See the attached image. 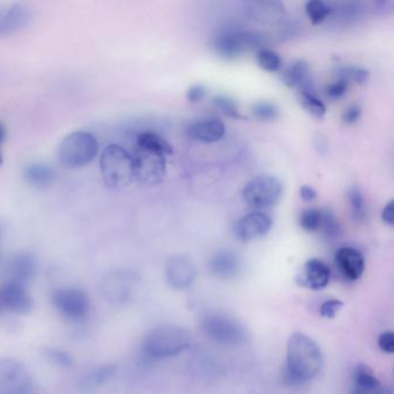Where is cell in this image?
Returning a JSON list of instances; mask_svg holds the SVG:
<instances>
[{
  "instance_id": "6da1fadb",
  "label": "cell",
  "mask_w": 394,
  "mask_h": 394,
  "mask_svg": "<svg viewBox=\"0 0 394 394\" xmlns=\"http://www.w3.org/2000/svg\"><path fill=\"white\" fill-rule=\"evenodd\" d=\"M323 364V353L315 340L306 334H293L288 340L287 364L284 368V382L287 385H301L315 378Z\"/></svg>"
},
{
  "instance_id": "7a4b0ae2",
  "label": "cell",
  "mask_w": 394,
  "mask_h": 394,
  "mask_svg": "<svg viewBox=\"0 0 394 394\" xmlns=\"http://www.w3.org/2000/svg\"><path fill=\"white\" fill-rule=\"evenodd\" d=\"M192 343L190 331L177 325L155 327L147 334L144 341L145 354L150 358H168L187 351Z\"/></svg>"
},
{
  "instance_id": "3957f363",
  "label": "cell",
  "mask_w": 394,
  "mask_h": 394,
  "mask_svg": "<svg viewBox=\"0 0 394 394\" xmlns=\"http://www.w3.org/2000/svg\"><path fill=\"white\" fill-rule=\"evenodd\" d=\"M100 169L102 180L109 189H124L135 180L131 153L118 144L108 145L104 148Z\"/></svg>"
},
{
  "instance_id": "277c9868",
  "label": "cell",
  "mask_w": 394,
  "mask_h": 394,
  "mask_svg": "<svg viewBox=\"0 0 394 394\" xmlns=\"http://www.w3.org/2000/svg\"><path fill=\"white\" fill-rule=\"evenodd\" d=\"M98 150L100 145L93 133L74 131L66 135L59 144V162L66 168H83L92 162L98 155Z\"/></svg>"
},
{
  "instance_id": "5b68a950",
  "label": "cell",
  "mask_w": 394,
  "mask_h": 394,
  "mask_svg": "<svg viewBox=\"0 0 394 394\" xmlns=\"http://www.w3.org/2000/svg\"><path fill=\"white\" fill-rule=\"evenodd\" d=\"M284 195V184L273 175H258L242 190L245 205L254 209H266L276 205Z\"/></svg>"
},
{
  "instance_id": "8992f818",
  "label": "cell",
  "mask_w": 394,
  "mask_h": 394,
  "mask_svg": "<svg viewBox=\"0 0 394 394\" xmlns=\"http://www.w3.org/2000/svg\"><path fill=\"white\" fill-rule=\"evenodd\" d=\"M202 330L212 341L223 346H239L248 339L245 327L237 319L220 312L204 316Z\"/></svg>"
},
{
  "instance_id": "52a82bcc",
  "label": "cell",
  "mask_w": 394,
  "mask_h": 394,
  "mask_svg": "<svg viewBox=\"0 0 394 394\" xmlns=\"http://www.w3.org/2000/svg\"><path fill=\"white\" fill-rule=\"evenodd\" d=\"M139 276L129 269H115L104 275L101 282L102 296L113 306H123L131 301Z\"/></svg>"
},
{
  "instance_id": "ba28073f",
  "label": "cell",
  "mask_w": 394,
  "mask_h": 394,
  "mask_svg": "<svg viewBox=\"0 0 394 394\" xmlns=\"http://www.w3.org/2000/svg\"><path fill=\"white\" fill-rule=\"evenodd\" d=\"M135 180L145 187H154L165 180L167 174V157L153 150L137 147L131 154Z\"/></svg>"
},
{
  "instance_id": "9c48e42d",
  "label": "cell",
  "mask_w": 394,
  "mask_h": 394,
  "mask_svg": "<svg viewBox=\"0 0 394 394\" xmlns=\"http://www.w3.org/2000/svg\"><path fill=\"white\" fill-rule=\"evenodd\" d=\"M34 380L25 364L16 358H0V394H31Z\"/></svg>"
},
{
  "instance_id": "30bf717a",
  "label": "cell",
  "mask_w": 394,
  "mask_h": 394,
  "mask_svg": "<svg viewBox=\"0 0 394 394\" xmlns=\"http://www.w3.org/2000/svg\"><path fill=\"white\" fill-rule=\"evenodd\" d=\"M260 44L261 42L257 34L229 31H224L215 38L214 49L223 58L232 59L249 50L258 49L259 51L263 49L260 48Z\"/></svg>"
},
{
  "instance_id": "8fae6325",
  "label": "cell",
  "mask_w": 394,
  "mask_h": 394,
  "mask_svg": "<svg viewBox=\"0 0 394 394\" xmlns=\"http://www.w3.org/2000/svg\"><path fill=\"white\" fill-rule=\"evenodd\" d=\"M52 303L61 315L70 319H81L89 310L87 294L74 287L59 288L53 291Z\"/></svg>"
},
{
  "instance_id": "7c38bea8",
  "label": "cell",
  "mask_w": 394,
  "mask_h": 394,
  "mask_svg": "<svg viewBox=\"0 0 394 394\" xmlns=\"http://www.w3.org/2000/svg\"><path fill=\"white\" fill-rule=\"evenodd\" d=\"M37 272L36 258L29 252H18L5 261L3 273L6 282L27 287L34 280Z\"/></svg>"
},
{
  "instance_id": "4fadbf2b",
  "label": "cell",
  "mask_w": 394,
  "mask_h": 394,
  "mask_svg": "<svg viewBox=\"0 0 394 394\" xmlns=\"http://www.w3.org/2000/svg\"><path fill=\"white\" fill-rule=\"evenodd\" d=\"M273 226L272 217L264 212H251L236 221L234 234L241 241L248 242L263 237Z\"/></svg>"
},
{
  "instance_id": "5bb4252c",
  "label": "cell",
  "mask_w": 394,
  "mask_h": 394,
  "mask_svg": "<svg viewBox=\"0 0 394 394\" xmlns=\"http://www.w3.org/2000/svg\"><path fill=\"white\" fill-rule=\"evenodd\" d=\"M165 276L168 284L175 289H187L196 280V266L192 259L185 254H177L168 260Z\"/></svg>"
},
{
  "instance_id": "9a60e30c",
  "label": "cell",
  "mask_w": 394,
  "mask_h": 394,
  "mask_svg": "<svg viewBox=\"0 0 394 394\" xmlns=\"http://www.w3.org/2000/svg\"><path fill=\"white\" fill-rule=\"evenodd\" d=\"M33 13L21 4L0 9V37L11 36L31 25Z\"/></svg>"
},
{
  "instance_id": "2e32d148",
  "label": "cell",
  "mask_w": 394,
  "mask_h": 394,
  "mask_svg": "<svg viewBox=\"0 0 394 394\" xmlns=\"http://www.w3.org/2000/svg\"><path fill=\"white\" fill-rule=\"evenodd\" d=\"M331 269L323 260L310 259L304 264L300 274L297 276V282L302 287L311 291H321L330 284Z\"/></svg>"
},
{
  "instance_id": "e0dca14e",
  "label": "cell",
  "mask_w": 394,
  "mask_h": 394,
  "mask_svg": "<svg viewBox=\"0 0 394 394\" xmlns=\"http://www.w3.org/2000/svg\"><path fill=\"white\" fill-rule=\"evenodd\" d=\"M4 306L16 315H28L34 308V302L28 294L27 287L21 284L5 282L0 288Z\"/></svg>"
},
{
  "instance_id": "ac0fdd59",
  "label": "cell",
  "mask_w": 394,
  "mask_h": 394,
  "mask_svg": "<svg viewBox=\"0 0 394 394\" xmlns=\"http://www.w3.org/2000/svg\"><path fill=\"white\" fill-rule=\"evenodd\" d=\"M336 267L341 274L351 281H356L363 274L366 269V260L363 254L358 249L351 247H343L336 251Z\"/></svg>"
},
{
  "instance_id": "d6986e66",
  "label": "cell",
  "mask_w": 394,
  "mask_h": 394,
  "mask_svg": "<svg viewBox=\"0 0 394 394\" xmlns=\"http://www.w3.org/2000/svg\"><path fill=\"white\" fill-rule=\"evenodd\" d=\"M224 133L226 126L217 118L197 120L191 123L187 128V135L190 139L204 144H212L221 140Z\"/></svg>"
},
{
  "instance_id": "ffe728a7",
  "label": "cell",
  "mask_w": 394,
  "mask_h": 394,
  "mask_svg": "<svg viewBox=\"0 0 394 394\" xmlns=\"http://www.w3.org/2000/svg\"><path fill=\"white\" fill-rule=\"evenodd\" d=\"M208 269L219 279H234L241 273L242 260L230 250H221L208 261Z\"/></svg>"
},
{
  "instance_id": "44dd1931",
  "label": "cell",
  "mask_w": 394,
  "mask_h": 394,
  "mask_svg": "<svg viewBox=\"0 0 394 394\" xmlns=\"http://www.w3.org/2000/svg\"><path fill=\"white\" fill-rule=\"evenodd\" d=\"M284 85L291 88L300 87L301 90L313 92L310 86V68L304 61H296L284 68L281 74Z\"/></svg>"
},
{
  "instance_id": "7402d4cb",
  "label": "cell",
  "mask_w": 394,
  "mask_h": 394,
  "mask_svg": "<svg viewBox=\"0 0 394 394\" xmlns=\"http://www.w3.org/2000/svg\"><path fill=\"white\" fill-rule=\"evenodd\" d=\"M24 178L33 187L46 189L55 180V172L46 163L33 162L26 165L24 169Z\"/></svg>"
},
{
  "instance_id": "603a6c76",
  "label": "cell",
  "mask_w": 394,
  "mask_h": 394,
  "mask_svg": "<svg viewBox=\"0 0 394 394\" xmlns=\"http://www.w3.org/2000/svg\"><path fill=\"white\" fill-rule=\"evenodd\" d=\"M116 364H104L87 373L80 382V388L85 392L94 391L107 384L116 375Z\"/></svg>"
},
{
  "instance_id": "cb8c5ba5",
  "label": "cell",
  "mask_w": 394,
  "mask_h": 394,
  "mask_svg": "<svg viewBox=\"0 0 394 394\" xmlns=\"http://www.w3.org/2000/svg\"><path fill=\"white\" fill-rule=\"evenodd\" d=\"M137 147L144 150H153L163 155H170L174 152L172 145L165 138L154 132H141L137 135Z\"/></svg>"
},
{
  "instance_id": "d4e9b609",
  "label": "cell",
  "mask_w": 394,
  "mask_h": 394,
  "mask_svg": "<svg viewBox=\"0 0 394 394\" xmlns=\"http://www.w3.org/2000/svg\"><path fill=\"white\" fill-rule=\"evenodd\" d=\"M353 380H354V388L360 390H373L380 385V382L375 376L373 370L364 364H360L355 368Z\"/></svg>"
},
{
  "instance_id": "484cf974",
  "label": "cell",
  "mask_w": 394,
  "mask_h": 394,
  "mask_svg": "<svg viewBox=\"0 0 394 394\" xmlns=\"http://www.w3.org/2000/svg\"><path fill=\"white\" fill-rule=\"evenodd\" d=\"M306 12L313 25H319L332 13V7L323 0H310L306 5Z\"/></svg>"
},
{
  "instance_id": "4316f807",
  "label": "cell",
  "mask_w": 394,
  "mask_h": 394,
  "mask_svg": "<svg viewBox=\"0 0 394 394\" xmlns=\"http://www.w3.org/2000/svg\"><path fill=\"white\" fill-rule=\"evenodd\" d=\"M369 78V72L366 68L354 65L341 66L336 70V79L343 80L347 83H363Z\"/></svg>"
},
{
  "instance_id": "83f0119b",
  "label": "cell",
  "mask_w": 394,
  "mask_h": 394,
  "mask_svg": "<svg viewBox=\"0 0 394 394\" xmlns=\"http://www.w3.org/2000/svg\"><path fill=\"white\" fill-rule=\"evenodd\" d=\"M300 102L302 107L308 111L310 115L316 118H323L326 113V107L319 98L313 94V92H306L301 90Z\"/></svg>"
},
{
  "instance_id": "f1b7e54d",
  "label": "cell",
  "mask_w": 394,
  "mask_h": 394,
  "mask_svg": "<svg viewBox=\"0 0 394 394\" xmlns=\"http://www.w3.org/2000/svg\"><path fill=\"white\" fill-rule=\"evenodd\" d=\"M347 198H348L349 206H351V213H353L355 220H364V217H366V200H364L361 190L356 187H349Z\"/></svg>"
},
{
  "instance_id": "f546056e",
  "label": "cell",
  "mask_w": 394,
  "mask_h": 394,
  "mask_svg": "<svg viewBox=\"0 0 394 394\" xmlns=\"http://www.w3.org/2000/svg\"><path fill=\"white\" fill-rule=\"evenodd\" d=\"M257 63L260 68L263 70L269 71V72H276L279 68H281L282 61L281 57L269 49H260L257 51Z\"/></svg>"
},
{
  "instance_id": "4dcf8cb0",
  "label": "cell",
  "mask_w": 394,
  "mask_h": 394,
  "mask_svg": "<svg viewBox=\"0 0 394 394\" xmlns=\"http://www.w3.org/2000/svg\"><path fill=\"white\" fill-rule=\"evenodd\" d=\"M321 217H323L321 209L308 208L301 213L299 222H300L302 229L306 232H316V230L321 229Z\"/></svg>"
},
{
  "instance_id": "1f68e13d",
  "label": "cell",
  "mask_w": 394,
  "mask_h": 394,
  "mask_svg": "<svg viewBox=\"0 0 394 394\" xmlns=\"http://www.w3.org/2000/svg\"><path fill=\"white\" fill-rule=\"evenodd\" d=\"M43 358L49 363L58 368H70L73 363L72 356L68 354V351H63L61 348H55V347H46L43 349Z\"/></svg>"
},
{
  "instance_id": "d6a6232c",
  "label": "cell",
  "mask_w": 394,
  "mask_h": 394,
  "mask_svg": "<svg viewBox=\"0 0 394 394\" xmlns=\"http://www.w3.org/2000/svg\"><path fill=\"white\" fill-rule=\"evenodd\" d=\"M213 104L219 110L222 111L227 116L234 117V118H239V107L236 102L227 95H217L213 98Z\"/></svg>"
},
{
  "instance_id": "836d02e7",
  "label": "cell",
  "mask_w": 394,
  "mask_h": 394,
  "mask_svg": "<svg viewBox=\"0 0 394 394\" xmlns=\"http://www.w3.org/2000/svg\"><path fill=\"white\" fill-rule=\"evenodd\" d=\"M252 113L257 117L258 120H274L279 115V109L275 104L269 103V102H258L254 103L252 107Z\"/></svg>"
},
{
  "instance_id": "e575fe53",
  "label": "cell",
  "mask_w": 394,
  "mask_h": 394,
  "mask_svg": "<svg viewBox=\"0 0 394 394\" xmlns=\"http://www.w3.org/2000/svg\"><path fill=\"white\" fill-rule=\"evenodd\" d=\"M321 213L323 217H321V228L324 229L325 234L328 237H336L339 234V222L332 212L321 211Z\"/></svg>"
},
{
  "instance_id": "d590c367",
  "label": "cell",
  "mask_w": 394,
  "mask_h": 394,
  "mask_svg": "<svg viewBox=\"0 0 394 394\" xmlns=\"http://www.w3.org/2000/svg\"><path fill=\"white\" fill-rule=\"evenodd\" d=\"M349 83H346L343 80L336 79V81L330 83L328 86L325 89V94L327 98L331 100H338V98H343V95L347 92L348 89Z\"/></svg>"
},
{
  "instance_id": "8d00e7d4",
  "label": "cell",
  "mask_w": 394,
  "mask_h": 394,
  "mask_svg": "<svg viewBox=\"0 0 394 394\" xmlns=\"http://www.w3.org/2000/svg\"><path fill=\"white\" fill-rule=\"evenodd\" d=\"M343 306V303L340 300H334L333 299V300L325 301L321 306V316L326 318V319H332L341 310Z\"/></svg>"
},
{
  "instance_id": "74e56055",
  "label": "cell",
  "mask_w": 394,
  "mask_h": 394,
  "mask_svg": "<svg viewBox=\"0 0 394 394\" xmlns=\"http://www.w3.org/2000/svg\"><path fill=\"white\" fill-rule=\"evenodd\" d=\"M379 348L382 349L386 354H393L394 353V333L391 331L383 332L378 336Z\"/></svg>"
},
{
  "instance_id": "f35d334b",
  "label": "cell",
  "mask_w": 394,
  "mask_h": 394,
  "mask_svg": "<svg viewBox=\"0 0 394 394\" xmlns=\"http://www.w3.org/2000/svg\"><path fill=\"white\" fill-rule=\"evenodd\" d=\"M206 93H207V88H206L205 85L198 83V85H193V86L187 89V98L190 102L196 103V102L200 101V100L205 98Z\"/></svg>"
},
{
  "instance_id": "ab89813d",
  "label": "cell",
  "mask_w": 394,
  "mask_h": 394,
  "mask_svg": "<svg viewBox=\"0 0 394 394\" xmlns=\"http://www.w3.org/2000/svg\"><path fill=\"white\" fill-rule=\"evenodd\" d=\"M361 107L358 104H353L347 108L343 113V120L346 124H354L358 122L361 117Z\"/></svg>"
},
{
  "instance_id": "60d3db41",
  "label": "cell",
  "mask_w": 394,
  "mask_h": 394,
  "mask_svg": "<svg viewBox=\"0 0 394 394\" xmlns=\"http://www.w3.org/2000/svg\"><path fill=\"white\" fill-rule=\"evenodd\" d=\"M382 220L388 224V226H393L394 223V202L390 200L386 204L385 207L383 208L382 212Z\"/></svg>"
},
{
  "instance_id": "b9f144b4",
  "label": "cell",
  "mask_w": 394,
  "mask_h": 394,
  "mask_svg": "<svg viewBox=\"0 0 394 394\" xmlns=\"http://www.w3.org/2000/svg\"><path fill=\"white\" fill-rule=\"evenodd\" d=\"M353 394H392V391L388 386L380 384L378 388H373V390H360V388H354Z\"/></svg>"
},
{
  "instance_id": "7bdbcfd3",
  "label": "cell",
  "mask_w": 394,
  "mask_h": 394,
  "mask_svg": "<svg viewBox=\"0 0 394 394\" xmlns=\"http://www.w3.org/2000/svg\"><path fill=\"white\" fill-rule=\"evenodd\" d=\"M301 198L304 200V202H312L315 200L316 197H317V192H316L315 189L309 185H303L300 189Z\"/></svg>"
},
{
  "instance_id": "ee69618b",
  "label": "cell",
  "mask_w": 394,
  "mask_h": 394,
  "mask_svg": "<svg viewBox=\"0 0 394 394\" xmlns=\"http://www.w3.org/2000/svg\"><path fill=\"white\" fill-rule=\"evenodd\" d=\"M7 132L6 128L4 126L3 123L0 122V144H3L6 140Z\"/></svg>"
},
{
  "instance_id": "f6af8a7d",
  "label": "cell",
  "mask_w": 394,
  "mask_h": 394,
  "mask_svg": "<svg viewBox=\"0 0 394 394\" xmlns=\"http://www.w3.org/2000/svg\"><path fill=\"white\" fill-rule=\"evenodd\" d=\"M4 236H5V226L3 223L0 222V248H1V244H3Z\"/></svg>"
},
{
  "instance_id": "bcb514c9",
  "label": "cell",
  "mask_w": 394,
  "mask_h": 394,
  "mask_svg": "<svg viewBox=\"0 0 394 394\" xmlns=\"http://www.w3.org/2000/svg\"><path fill=\"white\" fill-rule=\"evenodd\" d=\"M3 309H5V306H4L3 299H1V294H0V313L3 311Z\"/></svg>"
},
{
  "instance_id": "7dc6e473",
  "label": "cell",
  "mask_w": 394,
  "mask_h": 394,
  "mask_svg": "<svg viewBox=\"0 0 394 394\" xmlns=\"http://www.w3.org/2000/svg\"><path fill=\"white\" fill-rule=\"evenodd\" d=\"M3 163H4L3 154H1V152H0V167L3 165Z\"/></svg>"
}]
</instances>
